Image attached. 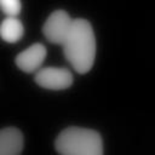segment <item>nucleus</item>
Wrapping results in <instances>:
<instances>
[{
    "mask_svg": "<svg viewBox=\"0 0 155 155\" xmlns=\"http://www.w3.org/2000/svg\"><path fill=\"white\" fill-rule=\"evenodd\" d=\"M62 44L64 56L75 71L85 74L91 70L96 58V38L93 28L87 19H73Z\"/></svg>",
    "mask_w": 155,
    "mask_h": 155,
    "instance_id": "obj_1",
    "label": "nucleus"
},
{
    "mask_svg": "<svg viewBox=\"0 0 155 155\" xmlns=\"http://www.w3.org/2000/svg\"><path fill=\"white\" fill-rule=\"evenodd\" d=\"M54 149L63 155H103V139L94 130L71 126L59 132Z\"/></svg>",
    "mask_w": 155,
    "mask_h": 155,
    "instance_id": "obj_2",
    "label": "nucleus"
},
{
    "mask_svg": "<svg viewBox=\"0 0 155 155\" xmlns=\"http://www.w3.org/2000/svg\"><path fill=\"white\" fill-rule=\"evenodd\" d=\"M35 82L46 90L61 91L69 88L73 84V74L63 67H45L35 71Z\"/></svg>",
    "mask_w": 155,
    "mask_h": 155,
    "instance_id": "obj_3",
    "label": "nucleus"
},
{
    "mask_svg": "<svg viewBox=\"0 0 155 155\" xmlns=\"http://www.w3.org/2000/svg\"><path fill=\"white\" fill-rule=\"evenodd\" d=\"M73 19L64 10H54L42 25L44 36L52 44H62L69 31Z\"/></svg>",
    "mask_w": 155,
    "mask_h": 155,
    "instance_id": "obj_4",
    "label": "nucleus"
},
{
    "mask_svg": "<svg viewBox=\"0 0 155 155\" xmlns=\"http://www.w3.org/2000/svg\"><path fill=\"white\" fill-rule=\"evenodd\" d=\"M47 56V48L41 42H35L28 46L25 50L21 51L16 58L15 63L18 69L24 73H34L40 69Z\"/></svg>",
    "mask_w": 155,
    "mask_h": 155,
    "instance_id": "obj_5",
    "label": "nucleus"
},
{
    "mask_svg": "<svg viewBox=\"0 0 155 155\" xmlns=\"http://www.w3.org/2000/svg\"><path fill=\"white\" fill-rule=\"evenodd\" d=\"M23 147L24 137L17 127L7 126L0 130V155H17Z\"/></svg>",
    "mask_w": 155,
    "mask_h": 155,
    "instance_id": "obj_6",
    "label": "nucleus"
},
{
    "mask_svg": "<svg viewBox=\"0 0 155 155\" xmlns=\"http://www.w3.org/2000/svg\"><path fill=\"white\" fill-rule=\"evenodd\" d=\"M24 34L23 23L17 17H6L0 24V38L8 44H15Z\"/></svg>",
    "mask_w": 155,
    "mask_h": 155,
    "instance_id": "obj_7",
    "label": "nucleus"
},
{
    "mask_svg": "<svg viewBox=\"0 0 155 155\" xmlns=\"http://www.w3.org/2000/svg\"><path fill=\"white\" fill-rule=\"evenodd\" d=\"M0 10L7 17H17L22 10L21 0H0Z\"/></svg>",
    "mask_w": 155,
    "mask_h": 155,
    "instance_id": "obj_8",
    "label": "nucleus"
}]
</instances>
